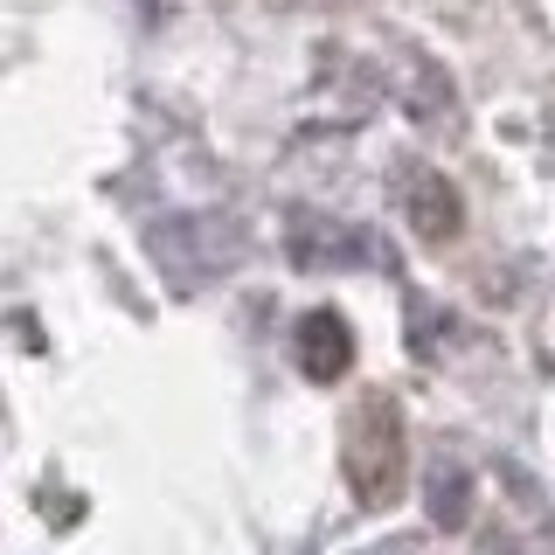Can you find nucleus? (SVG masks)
I'll list each match as a JSON object with an SVG mask.
<instances>
[{
	"label": "nucleus",
	"instance_id": "f03ea898",
	"mask_svg": "<svg viewBox=\"0 0 555 555\" xmlns=\"http://www.w3.org/2000/svg\"><path fill=\"white\" fill-rule=\"evenodd\" d=\"M292 347H299V369L312 382H340L347 361H354V334H347V320L334 306H312L299 320V334H292Z\"/></svg>",
	"mask_w": 555,
	"mask_h": 555
},
{
	"label": "nucleus",
	"instance_id": "f257e3e1",
	"mask_svg": "<svg viewBox=\"0 0 555 555\" xmlns=\"http://www.w3.org/2000/svg\"><path fill=\"white\" fill-rule=\"evenodd\" d=\"M410 430H403V403L389 389H361L354 410L340 424V465L347 486H354L361 507H389L403 493V465H410Z\"/></svg>",
	"mask_w": 555,
	"mask_h": 555
}]
</instances>
